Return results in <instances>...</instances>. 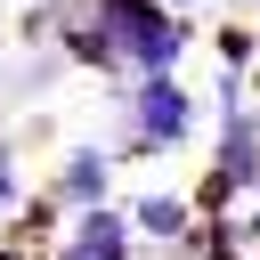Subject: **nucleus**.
<instances>
[{"label": "nucleus", "mask_w": 260, "mask_h": 260, "mask_svg": "<svg viewBox=\"0 0 260 260\" xmlns=\"http://www.w3.org/2000/svg\"><path fill=\"white\" fill-rule=\"evenodd\" d=\"M89 24L114 57V81L179 73V57H187V8H171V0H89Z\"/></svg>", "instance_id": "f257e3e1"}, {"label": "nucleus", "mask_w": 260, "mask_h": 260, "mask_svg": "<svg viewBox=\"0 0 260 260\" xmlns=\"http://www.w3.org/2000/svg\"><path fill=\"white\" fill-rule=\"evenodd\" d=\"M195 138V89L179 73H130L122 81V138H114V162L122 154H179Z\"/></svg>", "instance_id": "f03ea898"}, {"label": "nucleus", "mask_w": 260, "mask_h": 260, "mask_svg": "<svg viewBox=\"0 0 260 260\" xmlns=\"http://www.w3.org/2000/svg\"><path fill=\"white\" fill-rule=\"evenodd\" d=\"M122 211H130V236L154 244V252H179V244L195 236V219H203L195 195H179V187H146V195H130Z\"/></svg>", "instance_id": "7ed1b4c3"}, {"label": "nucleus", "mask_w": 260, "mask_h": 260, "mask_svg": "<svg viewBox=\"0 0 260 260\" xmlns=\"http://www.w3.org/2000/svg\"><path fill=\"white\" fill-rule=\"evenodd\" d=\"M49 203L57 211H89V203H114V146H73L49 179Z\"/></svg>", "instance_id": "20e7f679"}, {"label": "nucleus", "mask_w": 260, "mask_h": 260, "mask_svg": "<svg viewBox=\"0 0 260 260\" xmlns=\"http://www.w3.org/2000/svg\"><path fill=\"white\" fill-rule=\"evenodd\" d=\"M65 73H73V65H65V49H32V57L8 73V98H49Z\"/></svg>", "instance_id": "39448f33"}, {"label": "nucleus", "mask_w": 260, "mask_h": 260, "mask_svg": "<svg viewBox=\"0 0 260 260\" xmlns=\"http://www.w3.org/2000/svg\"><path fill=\"white\" fill-rule=\"evenodd\" d=\"M16 203H24V179H16V146L0 130V211H16Z\"/></svg>", "instance_id": "423d86ee"}, {"label": "nucleus", "mask_w": 260, "mask_h": 260, "mask_svg": "<svg viewBox=\"0 0 260 260\" xmlns=\"http://www.w3.org/2000/svg\"><path fill=\"white\" fill-rule=\"evenodd\" d=\"M244 106H252V114H260V57H252V98H244Z\"/></svg>", "instance_id": "0eeeda50"}, {"label": "nucleus", "mask_w": 260, "mask_h": 260, "mask_svg": "<svg viewBox=\"0 0 260 260\" xmlns=\"http://www.w3.org/2000/svg\"><path fill=\"white\" fill-rule=\"evenodd\" d=\"M171 8H203V0H171Z\"/></svg>", "instance_id": "6e6552de"}, {"label": "nucleus", "mask_w": 260, "mask_h": 260, "mask_svg": "<svg viewBox=\"0 0 260 260\" xmlns=\"http://www.w3.org/2000/svg\"><path fill=\"white\" fill-rule=\"evenodd\" d=\"M252 8H260V0H252Z\"/></svg>", "instance_id": "1a4fd4ad"}]
</instances>
